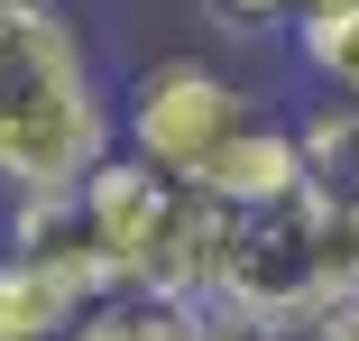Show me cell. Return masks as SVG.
Wrapping results in <instances>:
<instances>
[{
	"label": "cell",
	"mask_w": 359,
	"mask_h": 341,
	"mask_svg": "<svg viewBox=\"0 0 359 341\" xmlns=\"http://www.w3.org/2000/svg\"><path fill=\"white\" fill-rule=\"evenodd\" d=\"M120 157V93L65 0H0V203L83 194Z\"/></svg>",
	"instance_id": "cell-1"
},
{
	"label": "cell",
	"mask_w": 359,
	"mask_h": 341,
	"mask_svg": "<svg viewBox=\"0 0 359 341\" xmlns=\"http://www.w3.org/2000/svg\"><path fill=\"white\" fill-rule=\"evenodd\" d=\"M258 111H267V102L231 74L222 55L175 46V55H148V65L120 83V148L148 157V166H166L175 185H203L212 157H222Z\"/></svg>",
	"instance_id": "cell-2"
},
{
	"label": "cell",
	"mask_w": 359,
	"mask_h": 341,
	"mask_svg": "<svg viewBox=\"0 0 359 341\" xmlns=\"http://www.w3.org/2000/svg\"><path fill=\"white\" fill-rule=\"evenodd\" d=\"M332 295L341 286H332V203L323 194L276 203V213H240V240H231L212 314H231L249 332H304Z\"/></svg>",
	"instance_id": "cell-3"
},
{
	"label": "cell",
	"mask_w": 359,
	"mask_h": 341,
	"mask_svg": "<svg viewBox=\"0 0 359 341\" xmlns=\"http://www.w3.org/2000/svg\"><path fill=\"white\" fill-rule=\"evenodd\" d=\"M184 203H194V185H175L166 166L129 157V148L83 185V222H93V249L111 267V295H157L166 249L184 231Z\"/></svg>",
	"instance_id": "cell-4"
},
{
	"label": "cell",
	"mask_w": 359,
	"mask_h": 341,
	"mask_svg": "<svg viewBox=\"0 0 359 341\" xmlns=\"http://www.w3.org/2000/svg\"><path fill=\"white\" fill-rule=\"evenodd\" d=\"M231 213H276V203H304L313 194V166H304V139H295V111H258L240 139L212 157V175L194 185Z\"/></svg>",
	"instance_id": "cell-5"
},
{
	"label": "cell",
	"mask_w": 359,
	"mask_h": 341,
	"mask_svg": "<svg viewBox=\"0 0 359 341\" xmlns=\"http://www.w3.org/2000/svg\"><path fill=\"white\" fill-rule=\"evenodd\" d=\"M0 249H19L28 267H46L55 286H74L83 305L111 295V267L93 249V222H83V194H19L0 213Z\"/></svg>",
	"instance_id": "cell-6"
},
{
	"label": "cell",
	"mask_w": 359,
	"mask_h": 341,
	"mask_svg": "<svg viewBox=\"0 0 359 341\" xmlns=\"http://www.w3.org/2000/svg\"><path fill=\"white\" fill-rule=\"evenodd\" d=\"M83 314L74 286H55L46 267H28L19 249H0V341H65Z\"/></svg>",
	"instance_id": "cell-7"
},
{
	"label": "cell",
	"mask_w": 359,
	"mask_h": 341,
	"mask_svg": "<svg viewBox=\"0 0 359 341\" xmlns=\"http://www.w3.org/2000/svg\"><path fill=\"white\" fill-rule=\"evenodd\" d=\"M285 55L323 102H359V10H304Z\"/></svg>",
	"instance_id": "cell-8"
},
{
	"label": "cell",
	"mask_w": 359,
	"mask_h": 341,
	"mask_svg": "<svg viewBox=\"0 0 359 341\" xmlns=\"http://www.w3.org/2000/svg\"><path fill=\"white\" fill-rule=\"evenodd\" d=\"M295 139H304V166H313V194L323 203H359V102H304L295 111Z\"/></svg>",
	"instance_id": "cell-9"
},
{
	"label": "cell",
	"mask_w": 359,
	"mask_h": 341,
	"mask_svg": "<svg viewBox=\"0 0 359 341\" xmlns=\"http://www.w3.org/2000/svg\"><path fill=\"white\" fill-rule=\"evenodd\" d=\"M194 10L222 28V37H240V46H258V37H295V19H304V0H194Z\"/></svg>",
	"instance_id": "cell-10"
},
{
	"label": "cell",
	"mask_w": 359,
	"mask_h": 341,
	"mask_svg": "<svg viewBox=\"0 0 359 341\" xmlns=\"http://www.w3.org/2000/svg\"><path fill=\"white\" fill-rule=\"evenodd\" d=\"M285 341H359V295H332L304 332H285Z\"/></svg>",
	"instance_id": "cell-11"
},
{
	"label": "cell",
	"mask_w": 359,
	"mask_h": 341,
	"mask_svg": "<svg viewBox=\"0 0 359 341\" xmlns=\"http://www.w3.org/2000/svg\"><path fill=\"white\" fill-rule=\"evenodd\" d=\"M304 10H359V0H304Z\"/></svg>",
	"instance_id": "cell-12"
}]
</instances>
